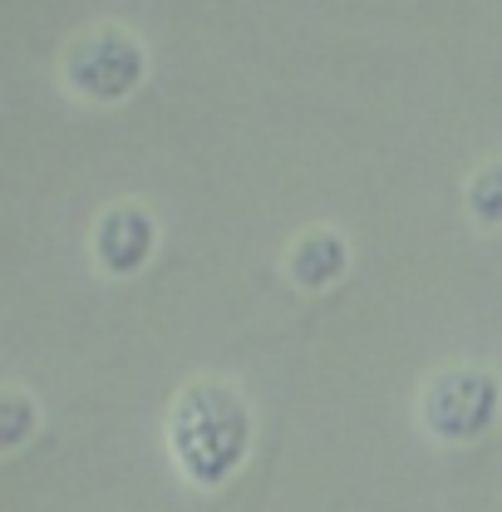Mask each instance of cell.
Wrapping results in <instances>:
<instances>
[{
  "label": "cell",
  "mask_w": 502,
  "mask_h": 512,
  "mask_svg": "<svg viewBox=\"0 0 502 512\" xmlns=\"http://www.w3.org/2000/svg\"><path fill=\"white\" fill-rule=\"evenodd\" d=\"M143 74L148 55L124 25H94L64 50V84L84 104H124Z\"/></svg>",
  "instance_id": "3957f363"
},
{
  "label": "cell",
  "mask_w": 502,
  "mask_h": 512,
  "mask_svg": "<svg viewBox=\"0 0 502 512\" xmlns=\"http://www.w3.org/2000/svg\"><path fill=\"white\" fill-rule=\"evenodd\" d=\"M502 409V380L483 365H448L424 384L419 419L439 444H478Z\"/></svg>",
  "instance_id": "7a4b0ae2"
},
{
  "label": "cell",
  "mask_w": 502,
  "mask_h": 512,
  "mask_svg": "<svg viewBox=\"0 0 502 512\" xmlns=\"http://www.w3.org/2000/svg\"><path fill=\"white\" fill-rule=\"evenodd\" d=\"M168 453L197 488H222L251 453V409L222 380H192L168 409Z\"/></svg>",
  "instance_id": "6da1fadb"
},
{
  "label": "cell",
  "mask_w": 502,
  "mask_h": 512,
  "mask_svg": "<svg viewBox=\"0 0 502 512\" xmlns=\"http://www.w3.org/2000/svg\"><path fill=\"white\" fill-rule=\"evenodd\" d=\"M468 217L478 227H502V158L498 163H483L468 178Z\"/></svg>",
  "instance_id": "52a82bcc"
},
{
  "label": "cell",
  "mask_w": 502,
  "mask_h": 512,
  "mask_svg": "<svg viewBox=\"0 0 502 512\" xmlns=\"http://www.w3.org/2000/svg\"><path fill=\"white\" fill-rule=\"evenodd\" d=\"M345 266H350V247H345V237L330 232V227L301 232V237L291 242V252H286V271H291V281H296L301 291L335 286V281L345 276Z\"/></svg>",
  "instance_id": "5b68a950"
},
{
  "label": "cell",
  "mask_w": 502,
  "mask_h": 512,
  "mask_svg": "<svg viewBox=\"0 0 502 512\" xmlns=\"http://www.w3.org/2000/svg\"><path fill=\"white\" fill-rule=\"evenodd\" d=\"M40 429V404L25 389H0V458L25 448Z\"/></svg>",
  "instance_id": "8992f818"
},
{
  "label": "cell",
  "mask_w": 502,
  "mask_h": 512,
  "mask_svg": "<svg viewBox=\"0 0 502 512\" xmlns=\"http://www.w3.org/2000/svg\"><path fill=\"white\" fill-rule=\"evenodd\" d=\"M158 247V222L138 207V202H114L99 212L89 252L99 261L104 276H138L148 266V256Z\"/></svg>",
  "instance_id": "277c9868"
}]
</instances>
